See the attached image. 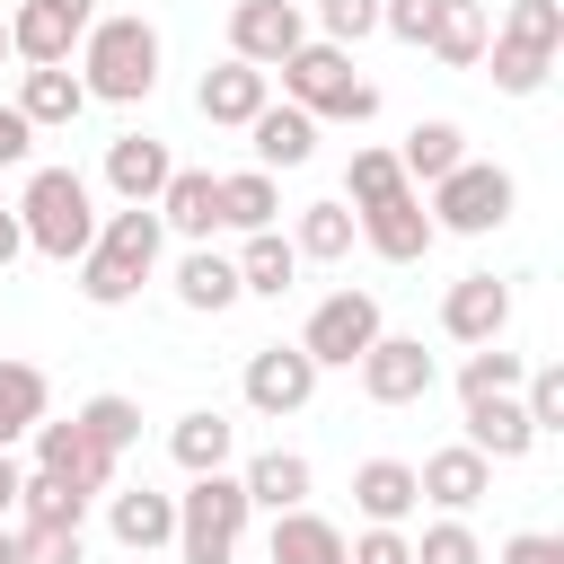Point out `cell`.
<instances>
[{"instance_id": "obj_36", "label": "cell", "mask_w": 564, "mask_h": 564, "mask_svg": "<svg viewBox=\"0 0 564 564\" xmlns=\"http://www.w3.org/2000/svg\"><path fill=\"white\" fill-rule=\"evenodd\" d=\"M520 370H529L520 352H502V344H476V352L458 361V405H467V397H511V388H520Z\"/></svg>"}, {"instance_id": "obj_12", "label": "cell", "mask_w": 564, "mask_h": 564, "mask_svg": "<svg viewBox=\"0 0 564 564\" xmlns=\"http://www.w3.org/2000/svg\"><path fill=\"white\" fill-rule=\"evenodd\" d=\"M238 388H247V405H256V414H273V423H282V414H300V405L317 397V361H308L300 344H256Z\"/></svg>"}, {"instance_id": "obj_49", "label": "cell", "mask_w": 564, "mask_h": 564, "mask_svg": "<svg viewBox=\"0 0 564 564\" xmlns=\"http://www.w3.org/2000/svg\"><path fill=\"white\" fill-rule=\"evenodd\" d=\"M18 485H26V467L0 449V520H18Z\"/></svg>"}, {"instance_id": "obj_7", "label": "cell", "mask_w": 564, "mask_h": 564, "mask_svg": "<svg viewBox=\"0 0 564 564\" xmlns=\"http://www.w3.org/2000/svg\"><path fill=\"white\" fill-rule=\"evenodd\" d=\"M379 291H326L317 308H308V326H300V352L317 361V370H352L370 344H379Z\"/></svg>"}, {"instance_id": "obj_40", "label": "cell", "mask_w": 564, "mask_h": 564, "mask_svg": "<svg viewBox=\"0 0 564 564\" xmlns=\"http://www.w3.org/2000/svg\"><path fill=\"white\" fill-rule=\"evenodd\" d=\"M79 423H88V432H97L115 458L141 441V405H132V397H115V388H106V397H88V405H79Z\"/></svg>"}, {"instance_id": "obj_1", "label": "cell", "mask_w": 564, "mask_h": 564, "mask_svg": "<svg viewBox=\"0 0 564 564\" xmlns=\"http://www.w3.org/2000/svg\"><path fill=\"white\" fill-rule=\"evenodd\" d=\"M79 88H88V106H141L159 88V26L132 9H115V18L97 9L79 35Z\"/></svg>"}, {"instance_id": "obj_45", "label": "cell", "mask_w": 564, "mask_h": 564, "mask_svg": "<svg viewBox=\"0 0 564 564\" xmlns=\"http://www.w3.org/2000/svg\"><path fill=\"white\" fill-rule=\"evenodd\" d=\"M344 564H414V538L388 529V520H370L361 538H344Z\"/></svg>"}, {"instance_id": "obj_51", "label": "cell", "mask_w": 564, "mask_h": 564, "mask_svg": "<svg viewBox=\"0 0 564 564\" xmlns=\"http://www.w3.org/2000/svg\"><path fill=\"white\" fill-rule=\"evenodd\" d=\"M0 62H18V53H9V18H0Z\"/></svg>"}, {"instance_id": "obj_47", "label": "cell", "mask_w": 564, "mask_h": 564, "mask_svg": "<svg viewBox=\"0 0 564 564\" xmlns=\"http://www.w3.org/2000/svg\"><path fill=\"white\" fill-rule=\"evenodd\" d=\"M26 150H35V123L0 97V167H26Z\"/></svg>"}, {"instance_id": "obj_3", "label": "cell", "mask_w": 564, "mask_h": 564, "mask_svg": "<svg viewBox=\"0 0 564 564\" xmlns=\"http://www.w3.org/2000/svg\"><path fill=\"white\" fill-rule=\"evenodd\" d=\"M273 70H282V97L308 106L317 123H370V115H379V88H370V79L352 70V53L326 44V35H300Z\"/></svg>"}, {"instance_id": "obj_9", "label": "cell", "mask_w": 564, "mask_h": 564, "mask_svg": "<svg viewBox=\"0 0 564 564\" xmlns=\"http://www.w3.org/2000/svg\"><path fill=\"white\" fill-rule=\"evenodd\" d=\"M26 441H35V467H44V476H62V485H79L88 502H97V494L115 485V449H106V441H97V432H88L79 414H62V423L44 414V423H35Z\"/></svg>"}, {"instance_id": "obj_50", "label": "cell", "mask_w": 564, "mask_h": 564, "mask_svg": "<svg viewBox=\"0 0 564 564\" xmlns=\"http://www.w3.org/2000/svg\"><path fill=\"white\" fill-rule=\"evenodd\" d=\"M0 564H18V520H0Z\"/></svg>"}, {"instance_id": "obj_24", "label": "cell", "mask_w": 564, "mask_h": 564, "mask_svg": "<svg viewBox=\"0 0 564 564\" xmlns=\"http://www.w3.org/2000/svg\"><path fill=\"white\" fill-rule=\"evenodd\" d=\"M247 291H238V264L220 256V247H185L176 256V308H194V317H220V308H238Z\"/></svg>"}, {"instance_id": "obj_18", "label": "cell", "mask_w": 564, "mask_h": 564, "mask_svg": "<svg viewBox=\"0 0 564 564\" xmlns=\"http://www.w3.org/2000/svg\"><path fill=\"white\" fill-rule=\"evenodd\" d=\"M106 529H115V546H132V555L176 546V494H159V485H106Z\"/></svg>"}, {"instance_id": "obj_14", "label": "cell", "mask_w": 564, "mask_h": 564, "mask_svg": "<svg viewBox=\"0 0 564 564\" xmlns=\"http://www.w3.org/2000/svg\"><path fill=\"white\" fill-rule=\"evenodd\" d=\"M300 35H308V9H300V0H238V9H229V53L256 62V70H273Z\"/></svg>"}, {"instance_id": "obj_13", "label": "cell", "mask_w": 564, "mask_h": 564, "mask_svg": "<svg viewBox=\"0 0 564 564\" xmlns=\"http://www.w3.org/2000/svg\"><path fill=\"white\" fill-rule=\"evenodd\" d=\"M502 326H511V282H494V273H458L449 300H441V335L476 352V344H502Z\"/></svg>"}, {"instance_id": "obj_16", "label": "cell", "mask_w": 564, "mask_h": 564, "mask_svg": "<svg viewBox=\"0 0 564 564\" xmlns=\"http://www.w3.org/2000/svg\"><path fill=\"white\" fill-rule=\"evenodd\" d=\"M159 229H176L185 247H212V229H220V176L212 167H167V185H159Z\"/></svg>"}, {"instance_id": "obj_2", "label": "cell", "mask_w": 564, "mask_h": 564, "mask_svg": "<svg viewBox=\"0 0 564 564\" xmlns=\"http://www.w3.org/2000/svg\"><path fill=\"white\" fill-rule=\"evenodd\" d=\"M159 247H167V229H159L150 203L106 212L97 238H88V256H79V300H88V308H123V300L159 273Z\"/></svg>"}, {"instance_id": "obj_21", "label": "cell", "mask_w": 564, "mask_h": 564, "mask_svg": "<svg viewBox=\"0 0 564 564\" xmlns=\"http://www.w3.org/2000/svg\"><path fill=\"white\" fill-rule=\"evenodd\" d=\"M167 141L159 132H115L106 141V194L115 203H159V185H167Z\"/></svg>"}, {"instance_id": "obj_27", "label": "cell", "mask_w": 564, "mask_h": 564, "mask_svg": "<svg viewBox=\"0 0 564 564\" xmlns=\"http://www.w3.org/2000/svg\"><path fill=\"white\" fill-rule=\"evenodd\" d=\"M414 502H423V494H414V467H405V458H361V467H352V511H361V520L405 529Z\"/></svg>"}, {"instance_id": "obj_4", "label": "cell", "mask_w": 564, "mask_h": 564, "mask_svg": "<svg viewBox=\"0 0 564 564\" xmlns=\"http://www.w3.org/2000/svg\"><path fill=\"white\" fill-rule=\"evenodd\" d=\"M18 229H26L35 256L79 264L88 238H97V194H88V176H79V167H35L26 194H18Z\"/></svg>"}, {"instance_id": "obj_42", "label": "cell", "mask_w": 564, "mask_h": 564, "mask_svg": "<svg viewBox=\"0 0 564 564\" xmlns=\"http://www.w3.org/2000/svg\"><path fill=\"white\" fill-rule=\"evenodd\" d=\"M520 414H529L538 432H564V370H555V361L520 370Z\"/></svg>"}, {"instance_id": "obj_41", "label": "cell", "mask_w": 564, "mask_h": 564, "mask_svg": "<svg viewBox=\"0 0 564 564\" xmlns=\"http://www.w3.org/2000/svg\"><path fill=\"white\" fill-rule=\"evenodd\" d=\"M494 35H520V44H546V53H564V0H511Z\"/></svg>"}, {"instance_id": "obj_39", "label": "cell", "mask_w": 564, "mask_h": 564, "mask_svg": "<svg viewBox=\"0 0 564 564\" xmlns=\"http://www.w3.org/2000/svg\"><path fill=\"white\" fill-rule=\"evenodd\" d=\"M414 564H485V546H476L467 511H441V520L414 538Z\"/></svg>"}, {"instance_id": "obj_11", "label": "cell", "mask_w": 564, "mask_h": 564, "mask_svg": "<svg viewBox=\"0 0 564 564\" xmlns=\"http://www.w3.org/2000/svg\"><path fill=\"white\" fill-rule=\"evenodd\" d=\"M352 229H361V247H370L379 264H423V256H432V238H441L414 185H405V194H388V203H370V212H352Z\"/></svg>"}, {"instance_id": "obj_32", "label": "cell", "mask_w": 564, "mask_h": 564, "mask_svg": "<svg viewBox=\"0 0 564 564\" xmlns=\"http://www.w3.org/2000/svg\"><path fill=\"white\" fill-rule=\"evenodd\" d=\"M485 35H494V26H485V9H476V0H441V18H432V44H423V53H432V62H449V70H476V62H485Z\"/></svg>"}, {"instance_id": "obj_33", "label": "cell", "mask_w": 564, "mask_h": 564, "mask_svg": "<svg viewBox=\"0 0 564 564\" xmlns=\"http://www.w3.org/2000/svg\"><path fill=\"white\" fill-rule=\"evenodd\" d=\"M458 159H467V132H458V123H441V115H432V123H414V132H405V150H397L405 185H432V176H449Z\"/></svg>"}, {"instance_id": "obj_17", "label": "cell", "mask_w": 564, "mask_h": 564, "mask_svg": "<svg viewBox=\"0 0 564 564\" xmlns=\"http://www.w3.org/2000/svg\"><path fill=\"white\" fill-rule=\"evenodd\" d=\"M414 494L441 502V511H476V502L494 494V458L467 449V441H449V449H432V458L414 467Z\"/></svg>"}, {"instance_id": "obj_26", "label": "cell", "mask_w": 564, "mask_h": 564, "mask_svg": "<svg viewBox=\"0 0 564 564\" xmlns=\"http://www.w3.org/2000/svg\"><path fill=\"white\" fill-rule=\"evenodd\" d=\"M229 449H238V423H229L220 405H194V414H176V432H167V458H176L185 476L229 467Z\"/></svg>"}, {"instance_id": "obj_38", "label": "cell", "mask_w": 564, "mask_h": 564, "mask_svg": "<svg viewBox=\"0 0 564 564\" xmlns=\"http://www.w3.org/2000/svg\"><path fill=\"white\" fill-rule=\"evenodd\" d=\"M18 564H88L79 520H18Z\"/></svg>"}, {"instance_id": "obj_22", "label": "cell", "mask_w": 564, "mask_h": 564, "mask_svg": "<svg viewBox=\"0 0 564 564\" xmlns=\"http://www.w3.org/2000/svg\"><path fill=\"white\" fill-rule=\"evenodd\" d=\"M467 449H485L494 467H511V458L538 449V423L520 414V388L511 397H467Z\"/></svg>"}, {"instance_id": "obj_46", "label": "cell", "mask_w": 564, "mask_h": 564, "mask_svg": "<svg viewBox=\"0 0 564 564\" xmlns=\"http://www.w3.org/2000/svg\"><path fill=\"white\" fill-rule=\"evenodd\" d=\"M502 564H564V538L555 529H520V538H502Z\"/></svg>"}, {"instance_id": "obj_48", "label": "cell", "mask_w": 564, "mask_h": 564, "mask_svg": "<svg viewBox=\"0 0 564 564\" xmlns=\"http://www.w3.org/2000/svg\"><path fill=\"white\" fill-rule=\"evenodd\" d=\"M26 256V229H18V203H0V273Z\"/></svg>"}, {"instance_id": "obj_10", "label": "cell", "mask_w": 564, "mask_h": 564, "mask_svg": "<svg viewBox=\"0 0 564 564\" xmlns=\"http://www.w3.org/2000/svg\"><path fill=\"white\" fill-rule=\"evenodd\" d=\"M88 18H97V0H18L9 9V53L18 62H70Z\"/></svg>"}, {"instance_id": "obj_15", "label": "cell", "mask_w": 564, "mask_h": 564, "mask_svg": "<svg viewBox=\"0 0 564 564\" xmlns=\"http://www.w3.org/2000/svg\"><path fill=\"white\" fill-rule=\"evenodd\" d=\"M264 97H273V70H256V62H238V53L194 79V115H203V123H229V132H247V115H256Z\"/></svg>"}, {"instance_id": "obj_37", "label": "cell", "mask_w": 564, "mask_h": 564, "mask_svg": "<svg viewBox=\"0 0 564 564\" xmlns=\"http://www.w3.org/2000/svg\"><path fill=\"white\" fill-rule=\"evenodd\" d=\"M18 520H79V529H88V494L62 485V476H44V467H26V485H18Z\"/></svg>"}, {"instance_id": "obj_29", "label": "cell", "mask_w": 564, "mask_h": 564, "mask_svg": "<svg viewBox=\"0 0 564 564\" xmlns=\"http://www.w3.org/2000/svg\"><path fill=\"white\" fill-rule=\"evenodd\" d=\"M44 414H53V379L35 361H0V449H18Z\"/></svg>"}, {"instance_id": "obj_20", "label": "cell", "mask_w": 564, "mask_h": 564, "mask_svg": "<svg viewBox=\"0 0 564 564\" xmlns=\"http://www.w3.org/2000/svg\"><path fill=\"white\" fill-rule=\"evenodd\" d=\"M247 150H256V167H308V159H317V115L291 106V97H282V106L264 97V106L247 115Z\"/></svg>"}, {"instance_id": "obj_30", "label": "cell", "mask_w": 564, "mask_h": 564, "mask_svg": "<svg viewBox=\"0 0 564 564\" xmlns=\"http://www.w3.org/2000/svg\"><path fill=\"white\" fill-rule=\"evenodd\" d=\"M273 212H282V185H273V167H238V176H220V229H273Z\"/></svg>"}, {"instance_id": "obj_31", "label": "cell", "mask_w": 564, "mask_h": 564, "mask_svg": "<svg viewBox=\"0 0 564 564\" xmlns=\"http://www.w3.org/2000/svg\"><path fill=\"white\" fill-rule=\"evenodd\" d=\"M352 203H300V229H291V247H300V264H344L352 256Z\"/></svg>"}, {"instance_id": "obj_23", "label": "cell", "mask_w": 564, "mask_h": 564, "mask_svg": "<svg viewBox=\"0 0 564 564\" xmlns=\"http://www.w3.org/2000/svg\"><path fill=\"white\" fill-rule=\"evenodd\" d=\"M229 264H238V291H247V300H282V291L300 282V247H291L282 229H247Z\"/></svg>"}, {"instance_id": "obj_44", "label": "cell", "mask_w": 564, "mask_h": 564, "mask_svg": "<svg viewBox=\"0 0 564 564\" xmlns=\"http://www.w3.org/2000/svg\"><path fill=\"white\" fill-rule=\"evenodd\" d=\"M432 18H441V0H379V35H397V44H432Z\"/></svg>"}, {"instance_id": "obj_34", "label": "cell", "mask_w": 564, "mask_h": 564, "mask_svg": "<svg viewBox=\"0 0 564 564\" xmlns=\"http://www.w3.org/2000/svg\"><path fill=\"white\" fill-rule=\"evenodd\" d=\"M485 62H494V88L502 97H538L546 70H555V53L546 44H520V35H485Z\"/></svg>"}, {"instance_id": "obj_25", "label": "cell", "mask_w": 564, "mask_h": 564, "mask_svg": "<svg viewBox=\"0 0 564 564\" xmlns=\"http://www.w3.org/2000/svg\"><path fill=\"white\" fill-rule=\"evenodd\" d=\"M238 485H247V502H256V511H300V502H308V485H317V467H308L300 449H256V458L238 467Z\"/></svg>"}, {"instance_id": "obj_28", "label": "cell", "mask_w": 564, "mask_h": 564, "mask_svg": "<svg viewBox=\"0 0 564 564\" xmlns=\"http://www.w3.org/2000/svg\"><path fill=\"white\" fill-rule=\"evenodd\" d=\"M264 546H273V564H344V529L326 511H308V502L300 511H273V538Z\"/></svg>"}, {"instance_id": "obj_6", "label": "cell", "mask_w": 564, "mask_h": 564, "mask_svg": "<svg viewBox=\"0 0 564 564\" xmlns=\"http://www.w3.org/2000/svg\"><path fill=\"white\" fill-rule=\"evenodd\" d=\"M511 203H520V185H511V167H494V159H458L449 176H432V229H449V238H485V229H502L511 220Z\"/></svg>"}, {"instance_id": "obj_35", "label": "cell", "mask_w": 564, "mask_h": 564, "mask_svg": "<svg viewBox=\"0 0 564 564\" xmlns=\"http://www.w3.org/2000/svg\"><path fill=\"white\" fill-rule=\"evenodd\" d=\"M388 194H405V167H397V150L361 141V150H352V167H344V203H352V212H370V203H388Z\"/></svg>"}, {"instance_id": "obj_8", "label": "cell", "mask_w": 564, "mask_h": 564, "mask_svg": "<svg viewBox=\"0 0 564 564\" xmlns=\"http://www.w3.org/2000/svg\"><path fill=\"white\" fill-rule=\"evenodd\" d=\"M352 370H361V397H370V405H423V397L441 388V361L423 352V335H388V326H379V344H370Z\"/></svg>"}, {"instance_id": "obj_5", "label": "cell", "mask_w": 564, "mask_h": 564, "mask_svg": "<svg viewBox=\"0 0 564 564\" xmlns=\"http://www.w3.org/2000/svg\"><path fill=\"white\" fill-rule=\"evenodd\" d=\"M247 485L229 476V467H212V476H185V494H176V564H229L238 555V538H247Z\"/></svg>"}, {"instance_id": "obj_43", "label": "cell", "mask_w": 564, "mask_h": 564, "mask_svg": "<svg viewBox=\"0 0 564 564\" xmlns=\"http://www.w3.org/2000/svg\"><path fill=\"white\" fill-rule=\"evenodd\" d=\"M317 26H326V44H361V35H379V0H317Z\"/></svg>"}, {"instance_id": "obj_19", "label": "cell", "mask_w": 564, "mask_h": 564, "mask_svg": "<svg viewBox=\"0 0 564 564\" xmlns=\"http://www.w3.org/2000/svg\"><path fill=\"white\" fill-rule=\"evenodd\" d=\"M9 106H18L35 132H62V123H79V115H88V88H79V70H70V62H26Z\"/></svg>"}]
</instances>
